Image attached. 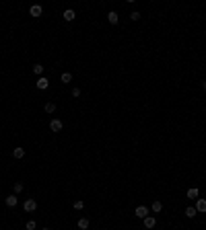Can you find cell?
I'll return each mask as SVG.
<instances>
[{
	"instance_id": "cell-25",
	"label": "cell",
	"mask_w": 206,
	"mask_h": 230,
	"mask_svg": "<svg viewBox=\"0 0 206 230\" xmlns=\"http://www.w3.org/2000/svg\"><path fill=\"white\" fill-rule=\"evenodd\" d=\"M43 230H50V228H43Z\"/></svg>"
},
{
	"instance_id": "cell-8",
	"label": "cell",
	"mask_w": 206,
	"mask_h": 230,
	"mask_svg": "<svg viewBox=\"0 0 206 230\" xmlns=\"http://www.w3.org/2000/svg\"><path fill=\"white\" fill-rule=\"evenodd\" d=\"M17 201H19V199H17V195H8L6 199H4V203H6L8 208H14V205H17Z\"/></svg>"
},
{
	"instance_id": "cell-9",
	"label": "cell",
	"mask_w": 206,
	"mask_h": 230,
	"mask_svg": "<svg viewBox=\"0 0 206 230\" xmlns=\"http://www.w3.org/2000/svg\"><path fill=\"white\" fill-rule=\"evenodd\" d=\"M196 212H200V214H204L206 212V199H198V203H196Z\"/></svg>"
},
{
	"instance_id": "cell-16",
	"label": "cell",
	"mask_w": 206,
	"mask_h": 230,
	"mask_svg": "<svg viewBox=\"0 0 206 230\" xmlns=\"http://www.w3.org/2000/svg\"><path fill=\"white\" fill-rule=\"evenodd\" d=\"M46 111H48V113H54L56 105H54V103H46Z\"/></svg>"
},
{
	"instance_id": "cell-10",
	"label": "cell",
	"mask_w": 206,
	"mask_h": 230,
	"mask_svg": "<svg viewBox=\"0 0 206 230\" xmlns=\"http://www.w3.org/2000/svg\"><path fill=\"white\" fill-rule=\"evenodd\" d=\"M76 13L72 10V8H68V10H64V21H74Z\"/></svg>"
},
{
	"instance_id": "cell-1",
	"label": "cell",
	"mask_w": 206,
	"mask_h": 230,
	"mask_svg": "<svg viewBox=\"0 0 206 230\" xmlns=\"http://www.w3.org/2000/svg\"><path fill=\"white\" fill-rule=\"evenodd\" d=\"M62 128H64V123H62L60 119H52V121H50V129H52V132H62Z\"/></svg>"
},
{
	"instance_id": "cell-4",
	"label": "cell",
	"mask_w": 206,
	"mask_h": 230,
	"mask_svg": "<svg viewBox=\"0 0 206 230\" xmlns=\"http://www.w3.org/2000/svg\"><path fill=\"white\" fill-rule=\"evenodd\" d=\"M155 226H157V220H155L153 216L144 218V228H155Z\"/></svg>"
},
{
	"instance_id": "cell-19",
	"label": "cell",
	"mask_w": 206,
	"mask_h": 230,
	"mask_svg": "<svg viewBox=\"0 0 206 230\" xmlns=\"http://www.w3.org/2000/svg\"><path fill=\"white\" fill-rule=\"evenodd\" d=\"M72 80V76L68 74V72H64V74H62V82H70Z\"/></svg>"
},
{
	"instance_id": "cell-7",
	"label": "cell",
	"mask_w": 206,
	"mask_h": 230,
	"mask_svg": "<svg viewBox=\"0 0 206 230\" xmlns=\"http://www.w3.org/2000/svg\"><path fill=\"white\" fill-rule=\"evenodd\" d=\"M107 21H109L111 25H117V23H120V17H117V13H116V10H111V13L107 14Z\"/></svg>"
},
{
	"instance_id": "cell-6",
	"label": "cell",
	"mask_w": 206,
	"mask_h": 230,
	"mask_svg": "<svg viewBox=\"0 0 206 230\" xmlns=\"http://www.w3.org/2000/svg\"><path fill=\"white\" fill-rule=\"evenodd\" d=\"M29 13H31V17H41V13H43V8H41L39 4H33Z\"/></svg>"
},
{
	"instance_id": "cell-24",
	"label": "cell",
	"mask_w": 206,
	"mask_h": 230,
	"mask_svg": "<svg viewBox=\"0 0 206 230\" xmlns=\"http://www.w3.org/2000/svg\"><path fill=\"white\" fill-rule=\"evenodd\" d=\"M202 88H204V90H206V82H202Z\"/></svg>"
},
{
	"instance_id": "cell-15",
	"label": "cell",
	"mask_w": 206,
	"mask_h": 230,
	"mask_svg": "<svg viewBox=\"0 0 206 230\" xmlns=\"http://www.w3.org/2000/svg\"><path fill=\"white\" fill-rule=\"evenodd\" d=\"M41 72H43V66H41V64H35V66H33V74H37V76H39Z\"/></svg>"
},
{
	"instance_id": "cell-3",
	"label": "cell",
	"mask_w": 206,
	"mask_h": 230,
	"mask_svg": "<svg viewBox=\"0 0 206 230\" xmlns=\"http://www.w3.org/2000/svg\"><path fill=\"white\" fill-rule=\"evenodd\" d=\"M149 216V208L146 205H138L136 208V218H146Z\"/></svg>"
},
{
	"instance_id": "cell-22",
	"label": "cell",
	"mask_w": 206,
	"mask_h": 230,
	"mask_svg": "<svg viewBox=\"0 0 206 230\" xmlns=\"http://www.w3.org/2000/svg\"><path fill=\"white\" fill-rule=\"evenodd\" d=\"M130 19H132V21H138V19H140V14H138V13H132Z\"/></svg>"
},
{
	"instance_id": "cell-23",
	"label": "cell",
	"mask_w": 206,
	"mask_h": 230,
	"mask_svg": "<svg viewBox=\"0 0 206 230\" xmlns=\"http://www.w3.org/2000/svg\"><path fill=\"white\" fill-rule=\"evenodd\" d=\"M72 97H81V88H74V90H72Z\"/></svg>"
},
{
	"instance_id": "cell-17",
	"label": "cell",
	"mask_w": 206,
	"mask_h": 230,
	"mask_svg": "<svg viewBox=\"0 0 206 230\" xmlns=\"http://www.w3.org/2000/svg\"><path fill=\"white\" fill-rule=\"evenodd\" d=\"M25 228H27V230H35V228H37V224H35L33 220H29V222L25 224Z\"/></svg>"
},
{
	"instance_id": "cell-20",
	"label": "cell",
	"mask_w": 206,
	"mask_h": 230,
	"mask_svg": "<svg viewBox=\"0 0 206 230\" xmlns=\"http://www.w3.org/2000/svg\"><path fill=\"white\" fill-rule=\"evenodd\" d=\"M23 191V183H14V193H21Z\"/></svg>"
},
{
	"instance_id": "cell-5",
	"label": "cell",
	"mask_w": 206,
	"mask_h": 230,
	"mask_svg": "<svg viewBox=\"0 0 206 230\" xmlns=\"http://www.w3.org/2000/svg\"><path fill=\"white\" fill-rule=\"evenodd\" d=\"M50 86V80L48 78H43V76H41L39 80H37V88H39V90H46V88Z\"/></svg>"
},
{
	"instance_id": "cell-14",
	"label": "cell",
	"mask_w": 206,
	"mask_h": 230,
	"mask_svg": "<svg viewBox=\"0 0 206 230\" xmlns=\"http://www.w3.org/2000/svg\"><path fill=\"white\" fill-rule=\"evenodd\" d=\"M163 210V203L161 201H153V212H161Z\"/></svg>"
},
{
	"instance_id": "cell-13",
	"label": "cell",
	"mask_w": 206,
	"mask_h": 230,
	"mask_svg": "<svg viewBox=\"0 0 206 230\" xmlns=\"http://www.w3.org/2000/svg\"><path fill=\"white\" fill-rule=\"evenodd\" d=\"M196 214H198V212H196V208H185V216H188V218H194Z\"/></svg>"
},
{
	"instance_id": "cell-11",
	"label": "cell",
	"mask_w": 206,
	"mask_h": 230,
	"mask_svg": "<svg viewBox=\"0 0 206 230\" xmlns=\"http://www.w3.org/2000/svg\"><path fill=\"white\" fill-rule=\"evenodd\" d=\"M13 156H14V158H23V156H25V148H14L13 150Z\"/></svg>"
},
{
	"instance_id": "cell-21",
	"label": "cell",
	"mask_w": 206,
	"mask_h": 230,
	"mask_svg": "<svg viewBox=\"0 0 206 230\" xmlns=\"http://www.w3.org/2000/svg\"><path fill=\"white\" fill-rule=\"evenodd\" d=\"M82 205H85L82 201H74V210H82Z\"/></svg>"
},
{
	"instance_id": "cell-12",
	"label": "cell",
	"mask_w": 206,
	"mask_h": 230,
	"mask_svg": "<svg viewBox=\"0 0 206 230\" xmlns=\"http://www.w3.org/2000/svg\"><path fill=\"white\" fill-rule=\"evenodd\" d=\"M78 228L87 230V228H89V220H87V218H81V220H78Z\"/></svg>"
},
{
	"instance_id": "cell-18",
	"label": "cell",
	"mask_w": 206,
	"mask_h": 230,
	"mask_svg": "<svg viewBox=\"0 0 206 230\" xmlns=\"http://www.w3.org/2000/svg\"><path fill=\"white\" fill-rule=\"evenodd\" d=\"M188 197H190V199L198 197V189H190V191H188Z\"/></svg>"
},
{
	"instance_id": "cell-2",
	"label": "cell",
	"mask_w": 206,
	"mask_h": 230,
	"mask_svg": "<svg viewBox=\"0 0 206 230\" xmlns=\"http://www.w3.org/2000/svg\"><path fill=\"white\" fill-rule=\"evenodd\" d=\"M23 208H25V212H35L37 210V201H35V199H27Z\"/></svg>"
}]
</instances>
